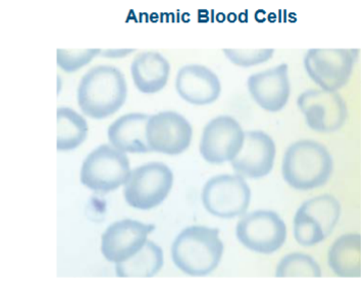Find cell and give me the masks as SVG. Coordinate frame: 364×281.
<instances>
[{"instance_id":"obj_1","label":"cell","mask_w":364,"mask_h":281,"mask_svg":"<svg viewBox=\"0 0 364 281\" xmlns=\"http://www.w3.org/2000/svg\"><path fill=\"white\" fill-rule=\"evenodd\" d=\"M128 88L123 72L112 65L94 67L77 87V104L86 116L105 119L123 107Z\"/></svg>"},{"instance_id":"obj_22","label":"cell","mask_w":364,"mask_h":281,"mask_svg":"<svg viewBox=\"0 0 364 281\" xmlns=\"http://www.w3.org/2000/svg\"><path fill=\"white\" fill-rule=\"evenodd\" d=\"M277 277H321V269L314 258L302 253H292L279 261Z\"/></svg>"},{"instance_id":"obj_10","label":"cell","mask_w":364,"mask_h":281,"mask_svg":"<svg viewBox=\"0 0 364 281\" xmlns=\"http://www.w3.org/2000/svg\"><path fill=\"white\" fill-rule=\"evenodd\" d=\"M298 109L307 126L318 133H333L346 123L348 111L339 93L325 90H307L300 94Z\"/></svg>"},{"instance_id":"obj_17","label":"cell","mask_w":364,"mask_h":281,"mask_svg":"<svg viewBox=\"0 0 364 281\" xmlns=\"http://www.w3.org/2000/svg\"><path fill=\"white\" fill-rule=\"evenodd\" d=\"M149 116L139 112L124 114L109 126L107 138L110 145L124 153H149L146 125Z\"/></svg>"},{"instance_id":"obj_3","label":"cell","mask_w":364,"mask_h":281,"mask_svg":"<svg viewBox=\"0 0 364 281\" xmlns=\"http://www.w3.org/2000/svg\"><path fill=\"white\" fill-rule=\"evenodd\" d=\"M333 170V157L321 143L301 140L286 151L282 165L283 177L298 191H310L326 184Z\"/></svg>"},{"instance_id":"obj_15","label":"cell","mask_w":364,"mask_h":281,"mask_svg":"<svg viewBox=\"0 0 364 281\" xmlns=\"http://www.w3.org/2000/svg\"><path fill=\"white\" fill-rule=\"evenodd\" d=\"M248 91L262 109L278 112L287 105L291 86L286 63L249 77Z\"/></svg>"},{"instance_id":"obj_23","label":"cell","mask_w":364,"mask_h":281,"mask_svg":"<svg viewBox=\"0 0 364 281\" xmlns=\"http://www.w3.org/2000/svg\"><path fill=\"white\" fill-rule=\"evenodd\" d=\"M100 49H58L56 62L65 72H74L92 62Z\"/></svg>"},{"instance_id":"obj_9","label":"cell","mask_w":364,"mask_h":281,"mask_svg":"<svg viewBox=\"0 0 364 281\" xmlns=\"http://www.w3.org/2000/svg\"><path fill=\"white\" fill-rule=\"evenodd\" d=\"M236 236L246 249L258 254L271 255L285 243L287 226L274 211H253L239 220Z\"/></svg>"},{"instance_id":"obj_5","label":"cell","mask_w":364,"mask_h":281,"mask_svg":"<svg viewBox=\"0 0 364 281\" xmlns=\"http://www.w3.org/2000/svg\"><path fill=\"white\" fill-rule=\"evenodd\" d=\"M173 184V173L166 164H143L130 172L124 184V200L135 209H154L166 200Z\"/></svg>"},{"instance_id":"obj_19","label":"cell","mask_w":364,"mask_h":281,"mask_svg":"<svg viewBox=\"0 0 364 281\" xmlns=\"http://www.w3.org/2000/svg\"><path fill=\"white\" fill-rule=\"evenodd\" d=\"M328 262L338 277H361L360 234L347 233L337 238L328 250Z\"/></svg>"},{"instance_id":"obj_18","label":"cell","mask_w":364,"mask_h":281,"mask_svg":"<svg viewBox=\"0 0 364 281\" xmlns=\"http://www.w3.org/2000/svg\"><path fill=\"white\" fill-rule=\"evenodd\" d=\"M170 72V62L155 51H147L136 56L131 65L134 84L139 92L144 94L163 90L168 83Z\"/></svg>"},{"instance_id":"obj_7","label":"cell","mask_w":364,"mask_h":281,"mask_svg":"<svg viewBox=\"0 0 364 281\" xmlns=\"http://www.w3.org/2000/svg\"><path fill=\"white\" fill-rule=\"evenodd\" d=\"M358 55V49H310L304 67L323 90L337 92L348 84Z\"/></svg>"},{"instance_id":"obj_11","label":"cell","mask_w":364,"mask_h":281,"mask_svg":"<svg viewBox=\"0 0 364 281\" xmlns=\"http://www.w3.org/2000/svg\"><path fill=\"white\" fill-rule=\"evenodd\" d=\"M193 130L184 116L175 111L159 112L149 116L146 140L150 151L178 155L191 144Z\"/></svg>"},{"instance_id":"obj_16","label":"cell","mask_w":364,"mask_h":281,"mask_svg":"<svg viewBox=\"0 0 364 281\" xmlns=\"http://www.w3.org/2000/svg\"><path fill=\"white\" fill-rule=\"evenodd\" d=\"M176 89L185 101L193 105H208L220 97L222 84L217 75L208 67L189 65L178 70Z\"/></svg>"},{"instance_id":"obj_14","label":"cell","mask_w":364,"mask_h":281,"mask_svg":"<svg viewBox=\"0 0 364 281\" xmlns=\"http://www.w3.org/2000/svg\"><path fill=\"white\" fill-rule=\"evenodd\" d=\"M276 143L262 131L246 132L240 151L231 161L236 175L244 179L267 177L274 168Z\"/></svg>"},{"instance_id":"obj_4","label":"cell","mask_w":364,"mask_h":281,"mask_svg":"<svg viewBox=\"0 0 364 281\" xmlns=\"http://www.w3.org/2000/svg\"><path fill=\"white\" fill-rule=\"evenodd\" d=\"M130 172V160L126 153L103 144L86 157L80 180L95 193L107 194L126 184Z\"/></svg>"},{"instance_id":"obj_12","label":"cell","mask_w":364,"mask_h":281,"mask_svg":"<svg viewBox=\"0 0 364 281\" xmlns=\"http://www.w3.org/2000/svg\"><path fill=\"white\" fill-rule=\"evenodd\" d=\"M244 137L245 132L234 117L218 116L204 128L199 150L208 163L229 162L240 151Z\"/></svg>"},{"instance_id":"obj_25","label":"cell","mask_w":364,"mask_h":281,"mask_svg":"<svg viewBox=\"0 0 364 281\" xmlns=\"http://www.w3.org/2000/svg\"><path fill=\"white\" fill-rule=\"evenodd\" d=\"M133 50H107V53H112V55H107L105 56H107V57H122V56H124L129 55V53H132Z\"/></svg>"},{"instance_id":"obj_6","label":"cell","mask_w":364,"mask_h":281,"mask_svg":"<svg viewBox=\"0 0 364 281\" xmlns=\"http://www.w3.org/2000/svg\"><path fill=\"white\" fill-rule=\"evenodd\" d=\"M341 216V205L333 196L321 195L305 201L294 216L295 240L314 247L333 233Z\"/></svg>"},{"instance_id":"obj_24","label":"cell","mask_w":364,"mask_h":281,"mask_svg":"<svg viewBox=\"0 0 364 281\" xmlns=\"http://www.w3.org/2000/svg\"><path fill=\"white\" fill-rule=\"evenodd\" d=\"M225 57L241 67H250L269 62L274 49H224Z\"/></svg>"},{"instance_id":"obj_13","label":"cell","mask_w":364,"mask_h":281,"mask_svg":"<svg viewBox=\"0 0 364 281\" xmlns=\"http://www.w3.org/2000/svg\"><path fill=\"white\" fill-rule=\"evenodd\" d=\"M155 231L154 224L124 219L110 224L101 236V253L110 263H121L137 254Z\"/></svg>"},{"instance_id":"obj_20","label":"cell","mask_w":364,"mask_h":281,"mask_svg":"<svg viewBox=\"0 0 364 281\" xmlns=\"http://www.w3.org/2000/svg\"><path fill=\"white\" fill-rule=\"evenodd\" d=\"M164 263V250L156 243L147 241L137 254L116 264V274L122 278L154 277L163 268Z\"/></svg>"},{"instance_id":"obj_21","label":"cell","mask_w":364,"mask_h":281,"mask_svg":"<svg viewBox=\"0 0 364 281\" xmlns=\"http://www.w3.org/2000/svg\"><path fill=\"white\" fill-rule=\"evenodd\" d=\"M58 123V151L67 152L77 149L88 136L86 119L70 107H60L56 111Z\"/></svg>"},{"instance_id":"obj_8","label":"cell","mask_w":364,"mask_h":281,"mask_svg":"<svg viewBox=\"0 0 364 281\" xmlns=\"http://www.w3.org/2000/svg\"><path fill=\"white\" fill-rule=\"evenodd\" d=\"M202 204L210 214L218 219H235L248 210L251 189L238 175H220L206 182L201 193Z\"/></svg>"},{"instance_id":"obj_2","label":"cell","mask_w":364,"mask_h":281,"mask_svg":"<svg viewBox=\"0 0 364 281\" xmlns=\"http://www.w3.org/2000/svg\"><path fill=\"white\" fill-rule=\"evenodd\" d=\"M224 254L220 231L193 226L183 229L171 246L173 264L185 274L201 277L215 271Z\"/></svg>"}]
</instances>
